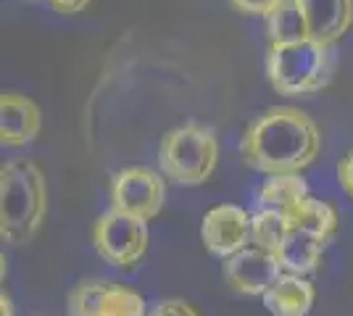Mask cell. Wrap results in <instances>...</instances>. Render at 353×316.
Here are the masks:
<instances>
[{
  "label": "cell",
  "mask_w": 353,
  "mask_h": 316,
  "mask_svg": "<svg viewBox=\"0 0 353 316\" xmlns=\"http://www.w3.org/2000/svg\"><path fill=\"white\" fill-rule=\"evenodd\" d=\"M319 127L301 108L290 105L269 108L250 124L240 140L243 161L269 177L298 174L319 156Z\"/></svg>",
  "instance_id": "obj_1"
},
{
  "label": "cell",
  "mask_w": 353,
  "mask_h": 316,
  "mask_svg": "<svg viewBox=\"0 0 353 316\" xmlns=\"http://www.w3.org/2000/svg\"><path fill=\"white\" fill-rule=\"evenodd\" d=\"M48 213V185L40 166L16 158L0 171V238L8 245H27Z\"/></svg>",
  "instance_id": "obj_2"
},
{
  "label": "cell",
  "mask_w": 353,
  "mask_h": 316,
  "mask_svg": "<svg viewBox=\"0 0 353 316\" xmlns=\"http://www.w3.org/2000/svg\"><path fill=\"white\" fill-rule=\"evenodd\" d=\"M219 161V143L206 124L188 121L169 129L159 145L161 171L176 185H201L206 182Z\"/></svg>",
  "instance_id": "obj_3"
},
{
  "label": "cell",
  "mask_w": 353,
  "mask_h": 316,
  "mask_svg": "<svg viewBox=\"0 0 353 316\" xmlns=\"http://www.w3.org/2000/svg\"><path fill=\"white\" fill-rule=\"evenodd\" d=\"M266 74L282 95H306L330 85L332 53L330 45L303 40L293 45H272L266 56Z\"/></svg>",
  "instance_id": "obj_4"
},
{
  "label": "cell",
  "mask_w": 353,
  "mask_h": 316,
  "mask_svg": "<svg viewBox=\"0 0 353 316\" xmlns=\"http://www.w3.org/2000/svg\"><path fill=\"white\" fill-rule=\"evenodd\" d=\"M92 245L119 269H130L148 251V222L108 209L92 227Z\"/></svg>",
  "instance_id": "obj_5"
},
{
  "label": "cell",
  "mask_w": 353,
  "mask_h": 316,
  "mask_svg": "<svg viewBox=\"0 0 353 316\" xmlns=\"http://www.w3.org/2000/svg\"><path fill=\"white\" fill-rule=\"evenodd\" d=\"M163 180L148 166H130L111 180V209L150 222L163 206Z\"/></svg>",
  "instance_id": "obj_6"
},
{
  "label": "cell",
  "mask_w": 353,
  "mask_h": 316,
  "mask_svg": "<svg viewBox=\"0 0 353 316\" xmlns=\"http://www.w3.org/2000/svg\"><path fill=\"white\" fill-rule=\"evenodd\" d=\"M72 316H148L145 298L114 282H82L66 298Z\"/></svg>",
  "instance_id": "obj_7"
},
{
  "label": "cell",
  "mask_w": 353,
  "mask_h": 316,
  "mask_svg": "<svg viewBox=\"0 0 353 316\" xmlns=\"http://www.w3.org/2000/svg\"><path fill=\"white\" fill-rule=\"evenodd\" d=\"M221 274H224V282L237 293L264 298L266 290L274 285L285 271L280 266L277 253L264 251L259 245H248L221 264Z\"/></svg>",
  "instance_id": "obj_8"
},
{
  "label": "cell",
  "mask_w": 353,
  "mask_h": 316,
  "mask_svg": "<svg viewBox=\"0 0 353 316\" xmlns=\"http://www.w3.org/2000/svg\"><path fill=\"white\" fill-rule=\"evenodd\" d=\"M201 238L211 256L227 261L230 256H235L250 245V213L232 203L214 206L203 216Z\"/></svg>",
  "instance_id": "obj_9"
},
{
  "label": "cell",
  "mask_w": 353,
  "mask_h": 316,
  "mask_svg": "<svg viewBox=\"0 0 353 316\" xmlns=\"http://www.w3.org/2000/svg\"><path fill=\"white\" fill-rule=\"evenodd\" d=\"M309 24V37L335 45L353 24V0H298Z\"/></svg>",
  "instance_id": "obj_10"
},
{
  "label": "cell",
  "mask_w": 353,
  "mask_h": 316,
  "mask_svg": "<svg viewBox=\"0 0 353 316\" xmlns=\"http://www.w3.org/2000/svg\"><path fill=\"white\" fill-rule=\"evenodd\" d=\"M40 108L34 101L19 92L0 98V140L8 148H21L40 135Z\"/></svg>",
  "instance_id": "obj_11"
},
{
  "label": "cell",
  "mask_w": 353,
  "mask_h": 316,
  "mask_svg": "<svg viewBox=\"0 0 353 316\" xmlns=\"http://www.w3.org/2000/svg\"><path fill=\"white\" fill-rule=\"evenodd\" d=\"M314 285L306 277L282 274L264 293V306L272 316H306L314 306Z\"/></svg>",
  "instance_id": "obj_12"
},
{
  "label": "cell",
  "mask_w": 353,
  "mask_h": 316,
  "mask_svg": "<svg viewBox=\"0 0 353 316\" xmlns=\"http://www.w3.org/2000/svg\"><path fill=\"white\" fill-rule=\"evenodd\" d=\"M309 198V187L301 174H274L261 185L256 196V211H280L290 216Z\"/></svg>",
  "instance_id": "obj_13"
},
{
  "label": "cell",
  "mask_w": 353,
  "mask_h": 316,
  "mask_svg": "<svg viewBox=\"0 0 353 316\" xmlns=\"http://www.w3.org/2000/svg\"><path fill=\"white\" fill-rule=\"evenodd\" d=\"M322 251H324V242H319L316 238H311L306 232L290 227L288 238L277 248V258H280V266L285 274L306 277V274L319 269Z\"/></svg>",
  "instance_id": "obj_14"
},
{
  "label": "cell",
  "mask_w": 353,
  "mask_h": 316,
  "mask_svg": "<svg viewBox=\"0 0 353 316\" xmlns=\"http://www.w3.org/2000/svg\"><path fill=\"white\" fill-rule=\"evenodd\" d=\"M288 219H290V227H293V229L306 232V235L316 238V240L324 242V245L332 240L335 232H338V213H335V209H332L330 203L316 200V198H311V196L306 198Z\"/></svg>",
  "instance_id": "obj_15"
},
{
  "label": "cell",
  "mask_w": 353,
  "mask_h": 316,
  "mask_svg": "<svg viewBox=\"0 0 353 316\" xmlns=\"http://www.w3.org/2000/svg\"><path fill=\"white\" fill-rule=\"evenodd\" d=\"M266 32L272 45H293V43H303L309 37V24L306 16L301 11L298 0H282L280 6L266 16Z\"/></svg>",
  "instance_id": "obj_16"
},
{
  "label": "cell",
  "mask_w": 353,
  "mask_h": 316,
  "mask_svg": "<svg viewBox=\"0 0 353 316\" xmlns=\"http://www.w3.org/2000/svg\"><path fill=\"white\" fill-rule=\"evenodd\" d=\"M290 232V219L280 211H253L250 213V245L277 253Z\"/></svg>",
  "instance_id": "obj_17"
},
{
  "label": "cell",
  "mask_w": 353,
  "mask_h": 316,
  "mask_svg": "<svg viewBox=\"0 0 353 316\" xmlns=\"http://www.w3.org/2000/svg\"><path fill=\"white\" fill-rule=\"evenodd\" d=\"M150 316H198V311L192 308L188 301H179V298H172V301H161Z\"/></svg>",
  "instance_id": "obj_18"
},
{
  "label": "cell",
  "mask_w": 353,
  "mask_h": 316,
  "mask_svg": "<svg viewBox=\"0 0 353 316\" xmlns=\"http://www.w3.org/2000/svg\"><path fill=\"white\" fill-rule=\"evenodd\" d=\"M237 6V11H243V14H253V16H269L277 6H280L282 0H232Z\"/></svg>",
  "instance_id": "obj_19"
},
{
  "label": "cell",
  "mask_w": 353,
  "mask_h": 316,
  "mask_svg": "<svg viewBox=\"0 0 353 316\" xmlns=\"http://www.w3.org/2000/svg\"><path fill=\"white\" fill-rule=\"evenodd\" d=\"M338 182L340 187L353 198V151L338 164Z\"/></svg>",
  "instance_id": "obj_20"
},
{
  "label": "cell",
  "mask_w": 353,
  "mask_h": 316,
  "mask_svg": "<svg viewBox=\"0 0 353 316\" xmlns=\"http://www.w3.org/2000/svg\"><path fill=\"white\" fill-rule=\"evenodd\" d=\"M56 11L61 14H77V11H82V8H88L90 0H48Z\"/></svg>",
  "instance_id": "obj_21"
},
{
  "label": "cell",
  "mask_w": 353,
  "mask_h": 316,
  "mask_svg": "<svg viewBox=\"0 0 353 316\" xmlns=\"http://www.w3.org/2000/svg\"><path fill=\"white\" fill-rule=\"evenodd\" d=\"M0 316H14V306H11V298L6 295V290L0 295Z\"/></svg>",
  "instance_id": "obj_22"
}]
</instances>
